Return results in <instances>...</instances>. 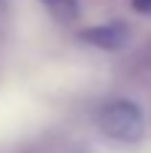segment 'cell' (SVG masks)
<instances>
[{
    "mask_svg": "<svg viewBox=\"0 0 151 153\" xmlns=\"http://www.w3.org/2000/svg\"><path fill=\"white\" fill-rule=\"evenodd\" d=\"M81 40H86L89 46L105 48V51H116V48H122V46L130 40V30H127V24H122V22H111V24H100V27L84 30Z\"/></svg>",
    "mask_w": 151,
    "mask_h": 153,
    "instance_id": "7a4b0ae2",
    "label": "cell"
},
{
    "mask_svg": "<svg viewBox=\"0 0 151 153\" xmlns=\"http://www.w3.org/2000/svg\"><path fill=\"white\" fill-rule=\"evenodd\" d=\"M132 8L140 13H151V0H132Z\"/></svg>",
    "mask_w": 151,
    "mask_h": 153,
    "instance_id": "277c9868",
    "label": "cell"
},
{
    "mask_svg": "<svg viewBox=\"0 0 151 153\" xmlns=\"http://www.w3.org/2000/svg\"><path fill=\"white\" fill-rule=\"evenodd\" d=\"M97 126L108 140L122 143V145H135V143H140V137L146 132V118H143V110L135 102L113 100V102L100 108Z\"/></svg>",
    "mask_w": 151,
    "mask_h": 153,
    "instance_id": "6da1fadb",
    "label": "cell"
},
{
    "mask_svg": "<svg viewBox=\"0 0 151 153\" xmlns=\"http://www.w3.org/2000/svg\"><path fill=\"white\" fill-rule=\"evenodd\" d=\"M41 3H43L46 11H49L57 22H62V24L76 22L78 13H81V0H41Z\"/></svg>",
    "mask_w": 151,
    "mask_h": 153,
    "instance_id": "3957f363",
    "label": "cell"
}]
</instances>
